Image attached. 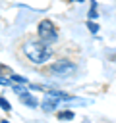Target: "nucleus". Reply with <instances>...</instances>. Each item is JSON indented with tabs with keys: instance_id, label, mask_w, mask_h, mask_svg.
I'll list each match as a JSON object with an SVG mask.
<instances>
[{
	"instance_id": "nucleus-9",
	"label": "nucleus",
	"mask_w": 116,
	"mask_h": 123,
	"mask_svg": "<svg viewBox=\"0 0 116 123\" xmlns=\"http://www.w3.org/2000/svg\"><path fill=\"white\" fill-rule=\"evenodd\" d=\"M58 117L60 119H73V111H60Z\"/></svg>"
},
{
	"instance_id": "nucleus-1",
	"label": "nucleus",
	"mask_w": 116,
	"mask_h": 123,
	"mask_svg": "<svg viewBox=\"0 0 116 123\" xmlns=\"http://www.w3.org/2000/svg\"><path fill=\"white\" fill-rule=\"evenodd\" d=\"M23 54L29 62H33L35 65L46 63L52 58V50L48 48V44L44 40H27L23 44Z\"/></svg>"
},
{
	"instance_id": "nucleus-7",
	"label": "nucleus",
	"mask_w": 116,
	"mask_h": 123,
	"mask_svg": "<svg viewBox=\"0 0 116 123\" xmlns=\"http://www.w3.org/2000/svg\"><path fill=\"white\" fill-rule=\"evenodd\" d=\"M10 81H12V83H21V85H29V81H27L25 77H21V75H12V77H10Z\"/></svg>"
},
{
	"instance_id": "nucleus-12",
	"label": "nucleus",
	"mask_w": 116,
	"mask_h": 123,
	"mask_svg": "<svg viewBox=\"0 0 116 123\" xmlns=\"http://www.w3.org/2000/svg\"><path fill=\"white\" fill-rule=\"evenodd\" d=\"M73 2H83V0H73Z\"/></svg>"
},
{
	"instance_id": "nucleus-10",
	"label": "nucleus",
	"mask_w": 116,
	"mask_h": 123,
	"mask_svg": "<svg viewBox=\"0 0 116 123\" xmlns=\"http://www.w3.org/2000/svg\"><path fill=\"white\" fill-rule=\"evenodd\" d=\"M87 27H89V31H91V33H97V31H99V25H97V23H93V21H87Z\"/></svg>"
},
{
	"instance_id": "nucleus-8",
	"label": "nucleus",
	"mask_w": 116,
	"mask_h": 123,
	"mask_svg": "<svg viewBox=\"0 0 116 123\" xmlns=\"http://www.w3.org/2000/svg\"><path fill=\"white\" fill-rule=\"evenodd\" d=\"M0 108H2L4 111H10V110H12V106H10V102H8L6 98H0Z\"/></svg>"
},
{
	"instance_id": "nucleus-2",
	"label": "nucleus",
	"mask_w": 116,
	"mask_h": 123,
	"mask_svg": "<svg viewBox=\"0 0 116 123\" xmlns=\"http://www.w3.org/2000/svg\"><path fill=\"white\" fill-rule=\"evenodd\" d=\"M62 100H73V96H70L62 90H46V96L43 100V111H46V113L54 111Z\"/></svg>"
},
{
	"instance_id": "nucleus-6",
	"label": "nucleus",
	"mask_w": 116,
	"mask_h": 123,
	"mask_svg": "<svg viewBox=\"0 0 116 123\" xmlns=\"http://www.w3.org/2000/svg\"><path fill=\"white\" fill-rule=\"evenodd\" d=\"M99 17V13H97V2L93 0L91 2V10H89V19H97Z\"/></svg>"
},
{
	"instance_id": "nucleus-3",
	"label": "nucleus",
	"mask_w": 116,
	"mask_h": 123,
	"mask_svg": "<svg viewBox=\"0 0 116 123\" xmlns=\"http://www.w3.org/2000/svg\"><path fill=\"white\" fill-rule=\"evenodd\" d=\"M37 33H39V38L44 40L46 44H52V42L58 40V29L50 19H43L37 27Z\"/></svg>"
},
{
	"instance_id": "nucleus-11",
	"label": "nucleus",
	"mask_w": 116,
	"mask_h": 123,
	"mask_svg": "<svg viewBox=\"0 0 116 123\" xmlns=\"http://www.w3.org/2000/svg\"><path fill=\"white\" fill-rule=\"evenodd\" d=\"M0 85H2V86H6V85H12V81H10V79H6V77H0Z\"/></svg>"
},
{
	"instance_id": "nucleus-4",
	"label": "nucleus",
	"mask_w": 116,
	"mask_h": 123,
	"mask_svg": "<svg viewBox=\"0 0 116 123\" xmlns=\"http://www.w3.org/2000/svg\"><path fill=\"white\" fill-rule=\"evenodd\" d=\"M48 71H50V75H56V77H70L77 71V65L70 60H60V62L52 63Z\"/></svg>"
},
{
	"instance_id": "nucleus-5",
	"label": "nucleus",
	"mask_w": 116,
	"mask_h": 123,
	"mask_svg": "<svg viewBox=\"0 0 116 123\" xmlns=\"http://www.w3.org/2000/svg\"><path fill=\"white\" fill-rule=\"evenodd\" d=\"M19 100L25 104V106H29V108H37V100L29 94V92H23V94H19Z\"/></svg>"
}]
</instances>
